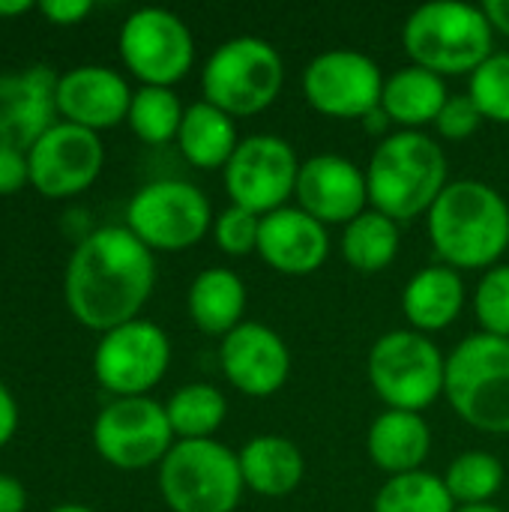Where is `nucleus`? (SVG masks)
Wrapping results in <instances>:
<instances>
[{
    "label": "nucleus",
    "mask_w": 509,
    "mask_h": 512,
    "mask_svg": "<svg viewBox=\"0 0 509 512\" xmlns=\"http://www.w3.org/2000/svg\"><path fill=\"white\" fill-rule=\"evenodd\" d=\"M153 285V252L126 225H108L75 246L66 264L63 294L78 324L108 333L138 318Z\"/></svg>",
    "instance_id": "obj_1"
},
{
    "label": "nucleus",
    "mask_w": 509,
    "mask_h": 512,
    "mask_svg": "<svg viewBox=\"0 0 509 512\" xmlns=\"http://www.w3.org/2000/svg\"><path fill=\"white\" fill-rule=\"evenodd\" d=\"M426 228L441 264L492 270L509 249V204L483 180H456L426 213Z\"/></svg>",
    "instance_id": "obj_2"
},
{
    "label": "nucleus",
    "mask_w": 509,
    "mask_h": 512,
    "mask_svg": "<svg viewBox=\"0 0 509 512\" xmlns=\"http://www.w3.org/2000/svg\"><path fill=\"white\" fill-rule=\"evenodd\" d=\"M372 210L393 222H414L447 189V156L426 132L399 129L375 147L366 168Z\"/></svg>",
    "instance_id": "obj_3"
},
{
    "label": "nucleus",
    "mask_w": 509,
    "mask_h": 512,
    "mask_svg": "<svg viewBox=\"0 0 509 512\" xmlns=\"http://www.w3.org/2000/svg\"><path fill=\"white\" fill-rule=\"evenodd\" d=\"M402 48L414 66H423L441 78H471L495 54V30L483 6L435 0L408 15L402 27Z\"/></svg>",
    "instance_id": "obj_4"
},
{
    "label": "nucleus",
    "mask_w": 509,
    "mask_h": 512,
    "mask_svg": "<svg viewBox=\"0 0 509 512\" xmlns=\"http://www.w3.org/2000/svg\"><path fill=\"white\" fill-rule=\"evenodd\" d=\"M444 396L474 429L509 435V339L474 333L447 357Z\"/></svg>",
    "instance_id": "obj_5"
},
{
    "label": "nucleus",
    "mask_w": 509,
    "mask_h": 512,
    "mask_svg": "<svg viewBox=\"0 0 509 512\" xmlns=\"http://www.w3.org/2000/svg\"><path fill=\"white\" fill-rule=\"evenodd\" d=\"M282 84V54L261 36H234L222 42L201 69L204 102L234 120L267 111L282 93Z\"/></svg>",
    "instance_id": "obj_6"
},
{
    "label": "nucleus",
    "mask_w": 509,
    "mask_h": 512,
    "mask_svg": "<svg viewBox=\"0 0 509 512\" xmlns=\"http://www.w3.org/2000/svg\"><path fill=\"white\" fill-rule=\"evenodd\" d=\"M234 450L207 441H177L159 465V492L171 512H234L243 498Z\"/></svg>",
    "instance_id": "obj_7"
},
{
    "label": "nucleus",
    "mask_w": 509,
    "mask_h": 512,
    "mask_svg": "<svg viewBox=\"0 0 509 512\" xmlns=\"http://www.w3.org/2000/svg\"><path fill=\"white\" fill-rule=\"evenodd\" d=\"M447 357L417 330H390L369 351V384L393 411L423 414L444 396Z\"/></svg>",
    "instance_id": "obj_8"
},
{
    "label": "nucleus",
    "mask_w": 509,
    "mask_h": 512,
    "mask_svg": "<svg viewBox=\"0 0 509 512\" xmlns=\"http://www.w3.org/2000/svg\"><path fill=\"white\" fill-rule=\"evenodd\" d=\"M126 228L150 252H183L213 231V207L195 183L153 180L132 195Z\"/></svg>",
    "instance_id": "obj_9"
},
{
    "label": "nucleus",
    "mask_w": 509,
    "mask_h": 512,
    "mask_svg": "<svg viewBox=\"0 0 509 512\" xmlns=\"http://www.w3.org/2000/svg\"><path fill=\"white\" fill-rule=\"evenodd\" d=\"M120 57L141 87H174L195 63V36L180 15L144 6L120 27Z\"/></svg>",
    "instance_id": "obj_10"
},
{
    "label": "nucleus",
    "mask_w": 509,
    "mask_h": 512,
    "mask_svg": "<svg viewBox=\"0 0 509 512\" xmlns=\"http://www.w3.org/2000/svg\"><path fill=\"white\" fill-rule=\"evenodd\" d=\"M300 165L303 162L285 138L270 132L246 135L222 171L225 192L231 204L243 210H252L258 216L276 213L288 207V198L297 189Z\"/></svg>",
    "instance_id": "obj_11"
},
{
    "label": "nucleus",
    "mask_w": 509,
    "mask_h": 512,
    "mask_svg": "<svg viewBox=\"0 0 509 512\" xmlns=\"http://www.w3.org/2000/svg\"><path fill=\"white\" fill-rule=\"evenodd\" d=\"M93 447L120 471L162 465L174 447V429L168 423L165 405L150 396L114 399L93 423Z\"/></svg>",
    "instance_id": "obj_12"
},
{
    "label": "nucleus",
    "mask_w": 509,
    "mask_h": 512,
    "mask_svg": "<svg viewBox=\"0 0 509 512\" xmlns=\"http://www.w3.org/2000/svg\"><path fill=\"white\" fill-rule=\"evenodd\" d=\"M381 66L354 48H330L303 69V96L309 108L333 120H363L381 108L384 96Z\"/></svg>",
    "instance_id": "obj_13"
},
{
    "label": "nucleus",
    "mask_w": 509,
    "mask_h": 512,
    "mask_svg": "<svg viewBox=\"0 0 509 512\" xmlns=\"http://www.w3.org/2000/svg\"><path fill=\"white\" fill-rule=\"evenodd\" d=\"M171 366V342L153 321L135 318L102 333L93 351L96 381L117 399L147 396Z\"/></svg>",
    "instance_id": "obj_14"
},
{
    "label": "nucleus",
    "mask_w": 509,
    "mask_h": 512,
    "mask_svg": "<svg viewBox=\"0 0 509 512\" xmlns=\"http://www.w3.org/2000/svg\"><path fill=\"white\" fill-rule=\"evenodd\" d=\"M105 162L96 132L57 120L30 150V186L45 198H72L93 186Z\"/></svg>",
    "instance_id": "obj_15"
},
{
    "label": "nucleus",
    "mask_w": 509,
    "mask_h": 512,
    "mask_svg": "<svg viewBox=\"0 0 509 512\" xmlns=\"http://www.w3.org/2000/svg\"><path fill=\"white\" fill-rule=\"evenodd\" d=\"M219 366L234 390L252 399H267L288 384L291 351L273 327L243 321L222 339Z\"/></svg>",
    "instance_id": "obj_16"
},
{
    "label": "nucleus",
    "mask_w": 509,
    "mask_h": 512,
    "mask_svg": "<svg viewBox=\"0 0 509 512\" xmlns=\"http://www.w3.org/2000/svg\"><path fill=\"white\" fill-rule=\"evenodd\" d=\"M297 207L321 225H348L369 204L366 171L339 153H318L300 165Z\"/></svg>",
    "instance_id": "obj_17"
},
{
    "label": "nucleus",
    "mask_w": 509,
    "mask_h": 512,
    "mask_svg": "<svg viewBox=\"0 0 509 512\" xmlns=\"http://www.w3.org/2000/svg\"><path fill=\"white\" fill-rule=\"evenodd\" d=\"M57 81L48 66L0 75V147L27 153L57 123Z\"/></svg>",
    "instance_id": "obj_18"
},
{
    "label": "nucleus",
    "mask_w": 509,
    "mask_h": 512,
    "mask_svg": "<svg viewBox=\"0 0 509 512\" xmlns=\"http://www.w3.org/2000/svg\"><path fill=\"white\" fill-rule=\"evenodd\" d=\"M129 105L132 90L126 78L108 66H75L57 81V114L96 135L123 123Z\"/></svg>",
    "instance_id": "obj_19"
},
{
    "label": "nucleus",
    "mask_w": 509,
    "mask_h": 512,
    "mask_svg": "<svg viewBox=\"0 0 509 512\" xmlns=\"http://www.w3.org/2000/svg\"><path fill=\"white\" fill-rule=\"evenodd\" d=\"M258 255L270 270L282 276H309L321 270L330 255L327 225H321L300 207L267 213L261 216Z\"/></svg>",
    "instance_id": "obj_20"
},
{
    "label": "nucleus",
    "mask_w": 509,
    "mask_h": 512,
    "mask_svg": "<svg viewBox=\"0 0 509 512\" xmlns=\"http://www.w3.org/2000/svg\"><path fill=\"white\" fill-rule=\"evenodd\" d=\"M366 447L375 468H381L390 477H402L423 471V462L432 453V432L423 414L387 408L369 426Z\"/></svg>",
    "instance_id": "obj_21"
},
{
    "label": "nucleus",
    "mask_w": 509,
    "mask_h": 512,
    "mask_svg": "<svg viewBox=\"0 0 509 512\" xmlns=\"http://www.w3.org/2000/svg\"><path fill=\"white\" fill-rule=\"evenodd\" d=\"M465 306V282L462 273L447 264H432L414 273L402 291V312L411 330L429 336L447 330Z\"/></svg>",
    "instance_id": "obj_22"
},
{
    "label": "nucleus",
    "mask_w": 509,
    "mask_h": 512,
    "mask_svg": "<svg viewBox=\"0 0 509 512\" xmlns=\"http://www.w3.org/2000/svg\"><path fill=\"white\" fill-rule=\"evenodd\" d=\"M450 99L447 84L441 75L423 69V66H402L384 81V96H381V111L390 117V123L420 132L423 126H435L444 102Z\"/></svg>",
    "instance_id": "obj_23"
},
{
    "label": "nucleus",
    "mask_w": 509,
    "mask_h": 512,
    "mask_svg": "<svg viewBox=\"0 0 509 512\" xmlns=\"http://www.w3.org/2000/svg\"><path fill=\"white\" fill-rule=\"evenodd\" d=\"M237 459H240L246 489H252L255 495H264V498L291 495L303 483V474H306L300 447L282 435L252 438L249 444H243Z\"/></svg>",
    "instance_id": "obj_24"
},
{
    "label": "nucleus",
    "mask_w": 509,
    "mask_h": 512,
    "mask_svg": "<svg viewBox=\"0 0 509 512\" xmlns=\"http://www.w3.org/2000/svg\"><path fill=\"white\" fill-rule=\"evenodd\" d=\"M186 309L192 324L207 336H228L243 324L246 312V285L228 267L201 270L186 294Z\"/></svg>",
    "instance_id": "obj_25"
},
{
    "label": "nucleus",
    "mask_w": 509,
    "mask_h": 512,
    "mask_svg": "<svg viewBox=\"0 0 509 512\" xmlns=\"http://www.w3.org/2000/svg\"><path fill=\"white\" fill-rule=\"evenodd\" d=\"M240 141L243 138L237 135L234 117H228L225 111H219L204 99L186 108L177 132V147L183 159L201 171H216V168L225 171Z\"/></svg>",
    "instance_id": "obj_26"
},
{
    "label": "nucleus",
    "mask_w": 509,
    "mask_h": 512,
    "mask_svg": "<svg viewBox=\"0 0 509 512\" xmlns=\"http://www.w3.org/2000/svg\"><path fill=\"white\" fill-rule=\"evenodd\" d=\"M399 243V222L378 210H366L345 225L342 255L357 273H381L396 261Z\"/></svg>",
    "instance_id": "obj_27"
},
{
    "label": "nucleus",
    "mask_w": 509,
    "mask_h": 512,
    "mask_svg": "<svg viewBox=\"0 0 509 512\" xmlns=\"http://www.w3.org/2000/svg\"><path fill=\"white\" fill-rule=\"evenodd\" d=\"M168 423L180 441H207L228 417V402L213 384H186L165 402Z\"/></svg>",
    "instance_id": "obj_28"
},
{
    "label": "nucleus",
    "mask_w": 509,
    "mask_h": 512,
    "mask_svg": "<svg viewBox=\"0 0 509 512\" xmlns=\"http://www.w3.org/2000/svg\"><path fill=\"white\" fill-rule=\"evenodd\" d=\"M372 512H456V501L444 477L429 471H414V474L390 477L378 489Z\"/></svg>",
    "instance_id": "obj_29"
},
{
    "label": "nucleus",
    "mask_w": 509,
    "mask_h": 512,
    "mask_svg": "<svg viewBox=\"0 0 509 512\" xmlns=\"http://www.w3.org/2000/svg\"><path fill=\"white\" fill-rule=\"evenodd\" d=\"M183 114L186 108L171 87H138L132 93L126 123L144 144H168L171 138L177 141Z\"/></svg>",
    "instance_id": "obj_30"
},
{
    "label": "nucleus",
    "mask_w": 509,
    "mask_h": 512,
    "mask_svg": "<svg viewBox=\"0 0 509 512\" xmlns=\"http://www.w3.org/2000/svg\"><path fill=\"white\" fill-rule=\"evenodd\" d=\"M444 483L456 501V507H474V504H489L501 486H504V465L498 456L483 453V450H468L459 459L450 462Z\"/></svg>",
    "instance_id": "obj_31"
},
{
    "label": "nucleus",
    "mask_w": 509,
    "mask_h": 512,
    "mask_svg": "<svg viewBox=\"0 0 509 512\" xmlns=\"http://www.w3.org/2000/svg\"><path fill=\"white\" fill-rule=\"evenodd\" d=\"M468 96L480 108L483 120L509 126V51L507 54H492L468 78Z\"/></svg>",
    "instance_id": "obj_32"
},
{
    "label": "nucleus",
    "mask_w": 509,
    "mask_h": 512,
    "mask_svg": "<svg viewBox=\"0 0 509 512\" xmlns=\"http://www.w3.org/2000/svg\"><path fill=\"white\" fill-rule=\"evenodd\" d=\"M474 315L483 333L509 339V264H498L483 273L474 291Z\"/></svg>",
    "instance_id": "obj_33"
},
{
    "label": "nucleus",
    "mask_w": 509,
    "mask_h": 512,
    "mask_svg": "<svg viewBox=\"0 0 509 512\" xmlns=\"http://www.w3.org/2000/svg\"><path fill=\"white\" fill-rule=\"evenodd\" d=\"M258 237H261V216L252 210L231 204L213 219V240L231 258L258 252Z\"/></svg>",
    "instance_id": "obj_34"
},
{
    "label": "nucleus",
    "mask_w": 509,
    "mask_h": 512,
    "mask_svg": "<svg viewBox=\"0 0 509 512\" xmlns=\"http://www.w3.org/2000/svg\"><path fill=\"white\" fill-rule=\"evenodd\" d=\"M480 123H483L480 108L474 105V99L468 93H462V96H450L444 102V108L435 120V129L444 141H465L480 129Z\"/></svg>",
    "instance_id": "obj_35"
},
{
    "label": "nucleus",
    "mask_w": 509,
    "mask_h": 512,
    "mask_svg": "<svg viewBox=\"0 0 509 512\" xmlns=\"http://www.w3.org/2000/svg\"><path fill=\"white\" fill-rule=\"evenodd\" d=\"M30 183L27 153L15 147H0V195H15Z\"/></svg>",
    "instance_id": "obj_36"
},
{
    "label": "nucleus",
    "mask_w": 509,
    "mask_h": 512,
    "mask_svg": "<svg viewBox=\"0 0 509 512\" xmlns=\"http://www.w3.org/2000/svg\"><path fill=\"white\" fill-rule=\"evenodd\" d=\"M36 9L51 21V24H78L81 18L90 15L93 3L90 0H42Z\"/></svg>",
    "instance_id": "obj_37"
},
{
    "label": "nucleus",
    "mask_w": 509,
    "mask_h": 512,
    "mask_svg": "<svg viewBox=\"0 0 509 512\" xmlns=\"http://www.w3.org/2000/svg\"><path fill=\"white\" fill-rule=\"evenodd\" d=\"M27 510V492L24 486L9 477V474H0V512H24Z\"/></svg>",
    "instance_id": "obj_38"
},
{
    "label": "nucleus",
    "mask_w": 509,
    "mask_h": 512,
    "mask_svg": "<svg viewBox=\"0 0 509 512\" xmlns=\"http://www.w3.org/2000/svg\"><path fill=\"white\" fill-rule=\"evenodd\" d=\"M15 429H18V405H15V396L0 384V447L12 441Z\"/></svg>",
    "instance_id": "obj_39"
},
{
    "label": "nucleus",
    "mask_w": 509,
    "mask_h": 512,
    "mask_svg": "<svg viewBox=\"0 0 509 512\" xmlns=\"http://www.w3.org/2000/svg\"><path fill=\"white\" fill-rule=\"evenodd\" d=\"M483 12H486V18H489L495 33L509 36V0H486Z\"/></svg>",
    "instance_id": "obj_40"
},
{
    "label": "nucleus",
    "mask_w": 509,
    "mask_h": 512,
    "mask_svg": "<svg viewBox=\"0 0 509 512\" xmlns=\"http://www.w3.org/2000/svg\"><path fill=\"white\" fill-rule=\"evenodd\" d=\"M363 126H366V129H369L372 135H384V138H387V126H390V117H387V114H384L381 108H375L372 114H366V117H363Z\"/></svg>",
    "instance_id": "obj_41"
},
{
    "label": "nucleus",
    "mask_w": 509,
    "mask_h": 512,
    "mask_svg": "<svg viewBox=\"0 0 509 512\" xmlns=\"http://www.w3.org/2000/svg\"><path fill=\"white\" fill-rule=\"evenodd\" d=\"M30 9H36L30 0H0V18H18Z\"/></svg>",
    "instance_id": "obj_42"
},
{
    "label": "nucleus",
    "mask_w": 509,
    "mask_h": 512,
    "mask_svg": "<svg viewBox=\"0 0 509 512\" xmlns=\"http://www.w3.org/2000/svg\"><path fill=\"white\" fill-rule=\"evenodd\" d=\"M456 512H504L495 504H474V507H456Z\"/></svg>",
    "instance_id": "obj_43"
},
{
    "label": "nucleus",
    "mask_w": 509,
    "mask_h": 512,
    "mask_svg": "<svg viewBox=\"0 0 509 512\" xmlns=\"http://www.w3.org/2000/svg\"><path fill=\"white\" fill-rule=\"evenodd\" d=\"M51 512H93L90 507H81V504H60V507H54Z\"/></svg>",
    "instance_id": "obj_44"
}]
</instances>
